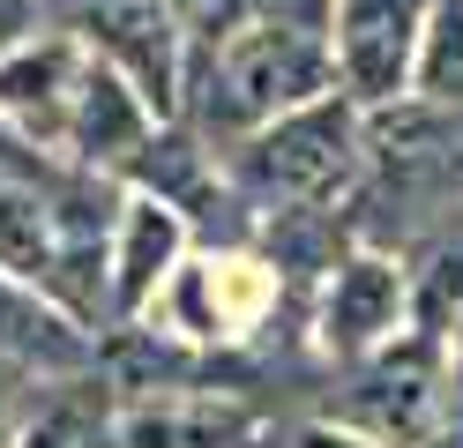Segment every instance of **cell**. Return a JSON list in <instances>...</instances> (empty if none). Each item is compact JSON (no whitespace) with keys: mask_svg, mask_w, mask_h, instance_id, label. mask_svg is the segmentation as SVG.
<instances>
[{"mask_svg":"<svg viewBox=\"0 0 463 448\" xmlns=\"http://www.w3.org/2000/svg\"><path fill=\"white\" fill-rule=\"evenodd\" d=\"M329 82H336L329 38H307V30H284V23H262V15L247 30H232L202 68H187V90H202L194 98L202 119L224 128V135L269 128V119L329 98Z\"/></svg>","mask_w":463,"mask_h":448,"instance_id":"cell-1","label":"cell"},{"mask_svg":"<svg viewBox=\"0 0 463 448\" xmlns=\"http://www.w3.org/2000/svg\"><path fill=\"white\" fill-rule=\"evenodd\" d=\"M352 172H359V128H352V105L336 98H314L269 128H254L240 149V179L284 209H329L352 187Z\"/></svg>","mask_w":463,"mask_h":448,"instance_id":"cell-2","label":"cell"},{"mask_svg":"<svg viewBox=\"0 0 463 448\" xmlns=\"http://www.w3.org/2000/svg\"><path fill=\"white\" fill-rule=\"evenodd\" d=\"M82 30L105 68H120L135 82V98L150 105L157 119L180 112L187 98V60H180V23H172L165 0H75Z\"/></svg>","mask_w":463,"mask_h":448,"instance_id":"cell-3","label":"cell"},{"mask_svg":"<svg viewBox=\"0 0 463 448\" xmlns=\"http://www.w3.org/2000/svg\"><path fill=\"white\" fill-rule=\"evenodd\" d=\"M419 30H426V0H336L329 52H336V75L352 90V105L403 98V82L419 68Z\"/></svg>","mask_w":463,"mask_h":448,"instance_id":"cell-4","label":"cell"},{"mask_svg":"<svg viewBox=\"0 0 463 448\" xmlns=\"http://www.w3.org/2000/svg\"><path fill=\"white\" fill-rule=\"evenodd\" d=\"M344 418L366 441L419 448L433 434V418H441V351H433V337L373 351L359 367V381H352V396H344Z\"/></svg>","mask_w":463,"mask_h":448,"instance_id":"cell-5","label":"cell"},{"mask_svg":"<svg viewBox=\"0 0 463 448\" xmlns=\"http://www.w3.org/2000/svg\"><path fill=\"white\" fill-rule=\"evenodd\" d=\"M262 426V404H247L240 388L157 381L142 404L120 411V448H254Z\"/></svg>","mask_w":463,"mask_h":448,"instance_id":"cell-6","label":"cell"},{"mask_svg":"<svg viewBox=\"0 0 463 448\" xmlns=\"http://www.w3.org/2000/svg\"><path fill=\"white\" fill-rule=\"evenodd\" d=\"M403 299H411V284H403L396 262H382V254H344V262L329 269V291H322V344L344 351V358H366V351L403 321Z\"/></svg>","mask_w":463,"mask_h":448,"instance_id":"cell-7","label":"cell"},{"mask_svg":"<svg viewBox=\"0 0 463 448\" xmlns=\"http://www.w3.org/2000/svg\"><path fill=\"white\" fill-rule=\"evenodd\" d=\"M142 142H150V105L135 98V82L105 60H82V90H75V112H68V149L82 165H135Z\"/></svg>","mask_w":463,"mask_h":448,"instance_id":"cell-8","label":"cell"},{"mask_svg":"<svg viewBox=\"0 0 463 448\" xmlns=\"http://www.w3.org/2000/svg\"><path fill=\"white\" fill-rule=\"evenodd\" d=\"M75 90H82V60L68 38H23L15 52H0V112H15L45 142H68Z\"/></svg>","mask_w":463,"mask_h":448,"instance_id":"cell-9","label":"cell"},{"mask_svg":"<svg viewBox=\"0 0 463 448\" xmlns=\"http://www.w3.org/2000/svg\"><path fill=\"white\" fill-rule=\"evenodd\" d=\"M0 358L15 374H82L98 358L90 329H75V314L45 307L38 284H0Z\"/></svg>","mask_w":463,"mask_h":448,"instance_id":"cell-10","label":"cell"},{"mask_svg":"<svg viewBox=\"0 0 463 448\" xmlns=\"http://www.w3.org/2000/svg\"><path fill=\"white\" fill-rule=\"evenodd\" d=\"M172 254H180V209L135 195V202L120 209V254H112L120 277H112V307H120V314H142V307H150V291L165 284Z\"/></svg>","mask_w":463,"mask_h":448,"instance_id":"cell-11","label":"cell"},{"mask_svg":"<svg viewBox=\"0 0 463 448\" xmlns=\"http://www.w3.org/2000/svg\"><path fill=\"white\" fill-rule=\"evenodd\" d=\"M112 434V411H105V388L90 381H52L23 404L8 448H105Z\"/></svg>","mask_w":463,"mask_h":448,"instance_id":"cell-12","label":"cell"},{"mask_svg":"<svg viewBox=\"0 0 463 448\" xmlns=\"http://www.w3.org/2000/svg\"><path fill=\"white\" fill-rule=\"evenodd\" d=\"M411 82L426 105H463V0H426Z\"/></svg>","mask_w":463,"mask_h":448,"instance_id":"cell-13","label":"cell"},{"mask_svg":"<svg viewBox=\"0 0 463 448\" xmlns=\"http://www.w3.org/2000/svg\"><path fill=\"white\" fill-rule=\"evenodd\" d=\"M172 23H180V38H194L202 52H217L232 30L254 23V0H165Z\"/></svg>","mask_w":463,"mask_h":448,"instance_id":"cell-14","label":"cell"},{"mask_svg":"<svg viewBox=\"0 0 463 448\" xmlns=\"http://www.w3.org/2000/svg\"><path fill=\"white\" fill-rule=\"evenodd\" d=\"M38 30V0H0V52H15Z\"/></svg>","mask_w":463,"mask_h":448,"instance_id":"cell-15","label":"cell"},{"mask_svg":"<svg viewBox=\"0 0 463 448\" xmlns=\"http://www.w3.org/2000/svg\"><path fill=\"white\" fill-rule=\"evenodd\" d=\"M15 418H23V374L0 358V448H8V434H15Z\"/></svg>","mask_w":463,"mask_h":448,"instance_id":"cell-16","label":"cell"},{"mask_svg":"<svg viewBox=\"0 0 463 448\" xmlns=\"http://www.w3.org/2000/svg\"><path fill=\"white\" fill-rule=\"evenodd\" d=\"M292 448H382V441H366V434H352V426H299Z\"/></svg>","mask_w":463,"mask_h":448,"instance_id":"cell-17","label":"cell"}]
</instances>
